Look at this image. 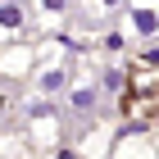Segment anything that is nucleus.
I'll list each match as a JSON object with an SVG mask.
<instances>
[{"instance_id": "nucleus-1", "label": "nucleus", "mask_w": 159, "mask_h": 159, "mask_svg": "<svg viewBox=\"0 0 159 159\" xmlns=\"http://www.w3.org/2000/svg\"><path fill=\"white\" fill-rule=\"evenodd\" d=\"M73 86V73H68V64H50V68H41L37 73V91L46 100H55V96H64Z\"/></svg>"}, {"instance_id": "nucleus-3", "label": "nucleus", "mask_w": 159, "mask_h": 159, "mask_svg": "<svg viewBox=\"0 0 159 159\" xmlns=\"http://www.w3.org/2000/svg\"><path fill=\"white\" fill-rule=\"evenodd\" d=\"M23 27H27L23 0H0V37H18Z\"/></svg>"}, {"instance_id": "nucleus-6", "label": "nucleus", "mask_w": 159, "mask_h": 159, "mask_svg": "<svg viewBox=\"0 0 159 159\" xmlns=\"http://www.w3.org/2000/svg\"><path fill=\"white\" fill-rule=\"evenodd\" d=\"M59 159H82V155H59Z\"/></svg>"}, {"instance_id": "nucleus-4", "label": "nucleus", "mask_w": 159, "mask_h": 159, "mask_svg": "<svg viewBox=\"0 0 159 159\" xmlns=\"http://www.w3.org/2000/svg\"><path fill=\"white\" fill-rule=\"evenodd\" d=\"M14 109H18V86H14L9 77H0V127L14 118Z\"/></svg>"}, {"instance_id": "nucleus-2", "label": "nucleus", "mask_w": 159, "mask_h": 159, "mask_svg": "<svg viewBox=\"0 0 159 159\" xmlns=\"http://www.w3.org/2000/svg\"><path fill=\"white\" fill-rule=\"evenodd\" d=\"M96 105H100V86H96V82H73V86H68V114L91 118Z\"/></svg>"}, {"instance_id": "nucleus-5", "label": "nucleus", "mask_w": 159, "mask_h": 159, "mask_svg": "<svg viewBox=\"0 0 159 159\" xmlns=\"http://www.w3.org/2000/svg\"><path fill=\"white\" fill-rule=\"evenodd\" d=\"M100 9H123V0H100Z\"/></svg>"}]
</instances>
